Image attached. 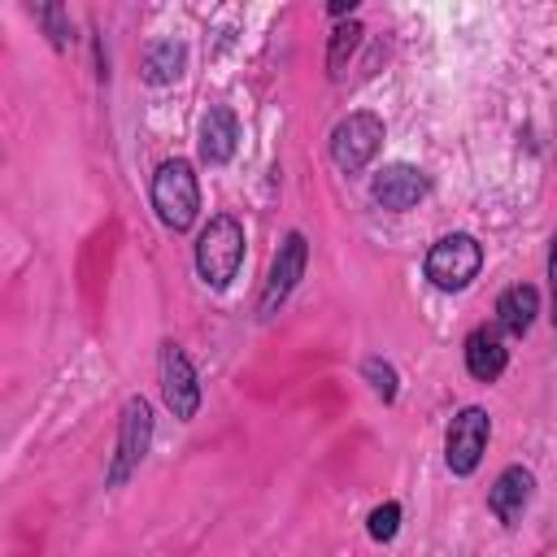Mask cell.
<instances>
[{"mask_svg": "<svg viewBox=\"0 0 557 557\" xmlns=\"http://www.w3.org/2000/svg\"><path fill=\"white\" fill-rule=\"evenodd\" d=\"M244 261V226L231 213H218L196 239V270L209 287H226Z\"/></svg>", "mask_w": 557, "mask_h": 557, "instance_id": "6da1fadb", "label": "cell"}, {"mask_svg": "<svg viewBox=\"0 0 557 557\" xmlns=\"http://www.w3.org/2000/svg\"><path fill=\"white\" fill-rule=\"evenodd\" d=\"M152 209L170 231H187L200 213V183L187 161H165L152 174Z\"/></svg>", "mask_w": 557, "mask_h": 557, "instance_id": "7a4b0ae2", "label": "cell"}, {"mask_svg": "<svg viewBox=\"0 0 557 557\" xmlns=\"http://www.w3.org/2000/svg\"><path fill=\"white\" fill-rule=\"evenodd\" d=\"M479 265H483V248H479V239L466 235V231H453V235L435 239L431 252H426V278H431L440 292H461V287H470L474 274H479Z\"/></svg>", "mask_w": 557, "mask_h": 557, "instance_id": "3957f363", "label": "cell"}, {"mask_svg": "<svg viewBox=\"0 0 557 557\" xmlns=\"http://www.w3.org/2000/svg\"><path fill=\"white\" fill-rule=\"evenodd\" d=\"M148 440H152V409H148L144 396H131V400L122 405L117 448H113V466H109V483H113V487L126 483V479L139 470V461H144V453H148Z\"/></svg>", "mask_w": 557, "mask_h": 557, "instance_id": "277c9868", "label": "cell"}, {"mask_svg": "<svg viewBox=\"0 0 557 557\" xmlns=\"http://www.w3.org/2000/svg\"><path fill=\"white\" fill-rule=\"evenodd\" d=\"M383 148V122L374 113H348L335 131H331V157L339 170L357 174L374 161V152Z\"/></svg>", "mask_w": 557, "mask_h": 557, "instance_id": "5b68a950", "label": "cell"}, {"mask_svg": "<svg viewBox=\"0 0 557 557\" xmlns=\"http://www.w3.org/2000/svg\"><path fill=\"white\" fill-rule=\"evenodd\" d=\"M487 435H492V422L479 405H466L453 422H448V435H444V461L453 474H470L487 448Z\"/></svg>", "mask_w": 557, "mask_h": 557, "instance_id": "8992f818", "label": "cell"}, {"mask_svg": "<svg viewBox=\"0 0 557 557\" xmlns=\"http://www.w3.org/2000/svg\"><path fill=\"white\" fill-rule=\"evenodd\" d=\"M157 370H161V396H165L170 413L174 418H191L200 409V383H196V370H191L187 352L178 344H161Z\"/></svg>", "mask_w": 557, "mask_h": 557, "instance_id": "52a82bcc", "label": "cell"}, {"mask_svg": "<svg viewBox=\"0 0 557 557\" xmlns=\"http://www.w3.org/2000/svg\"><path fill=\"white\" fill-rule=\"evenodd\" d=\"M305 261H309L305 235H300V231H292V235L278 244V252H274V265H270L265 292H261V313H274V309L292 296V287H296V283H300V274H305Z\"/></svg>", "mask_w": 557, "mask_h": 557, "instance_id": "ba28073f", "label": "cell"}, {"mask_svg": "<svg viewBox=\"0 0 557 557\" xmlns=\"http://www.w3.org/2000/svg\"><path fill=\"white\" fill-rule=\"evenodd\" d=\"M426 174L418 170V165H409V161H392V165H383L374 178H370V196L383 205V209H413L422 196H426Z\"/></svg>", "mask_w": 557, "mask_h": 557, "instance_id": "9c48e42d", "label": "cell"}, {"mask_svg": "<svg viewBox=\"0 0 557 557\" xmlns=\"http://www.w3.org/2000/svg\"><path fill=\"white\" fill-rule=\"evenodd\" d=\"M531 492H535V479H531V470H522V466H509V470H500V479L492 483V492H487V509L505 522V527H513L522 513H527V505H531Z\"/></svg>", "mask_w": 557, "mask_h": 557, "instance_id": "30bf717a", "label": "cell"}, {"mask_svg": "<svg viewBox=\"0 0 557 557\" xmlns=\"http://www.w3.org/2000/svg\"><path fill=\"white\" fill-rule=\"evenodd\" d=\"M235 139H239L235 113H231L226 104H213V109L200 117V157H205L209 165H222V161H231Z\"/></svg>", "mask_w": 557, "mask_h": 557, "instance_id": "8fae6325", "label": "cell"}, {"mask_svg": "<svg viewBox=\"0 0 557 557\" xmlns=\"http://www.w3.org/2000/svg\"><path fill=\"white\" fill-rule=\"evenodd\" d=\"M505 361H509V348L500 344V335H496L492 326H479V331H470V339H466V370H470L479 383H492V379H500Z\"/></svg>", "mask_w": 557, "mask_h": 557, "instance_id": "7c38bea8", "label": "cell"}, {"mask_svg": "<svg viewBox=\"0 0 557 557\" xmlns=\"http://www.w3.org/2000/svg\"><path fill=\"white\" fill-rule=\"evenodd\" d=\"M535 313H540V292H535L531 283H513V287H505L500 300H496V322H500L505 331H513V335H527L531 322H535Z\"/></svg>", "mask_w": 557, "mask_h": 557, "instance_id": "4fadbf2b", "label": "cell"}, {"mask_svg": "<svg viewBox=\"0 0 557 557\" xmlns=\"http://www.w3.org/2000/svg\"><path fill=\"white\" fill-rule=\"evenodd\" d=\"M183 61H187V48L174 44V39H157L148 52H144V78L148 83H174L183 74Z\"/></svg>", "mask_w": 557, "mask_h": 557, "instance_id": "5bb4252c", "label": "cell"}, {"mask_svg": "<svg viewBox=\"0 0 557 557\" xmlns=\"http://www.w3.org/2000/svg\"><path fill=\"white\" fill-rule=\"evenodd\" d=\"M357 39H361V22H348V26H335V30H331V48H326V74H331V78L344 74V65H348Z\"/></svg>", "mask_w": 557, "mask_h": 557, "instance_id": "9a60e30c", "label": "cell"}, {"mask_svg": "<svg viewBox=\"0 0 557 557\" xmlns=\"http://www.w3.org/2000/svg\"><path fill=\"white\" fill-rule=\"evenodd\" d=\"M366 379H370V387H374L383 400H392V396H396V370H392L387 361L370 357V361H366Z\"/></svg>", "mask_w": 557, "mask_h": 557, "instance_id": "2e32d148", "label": "cell"}, {"mask_svg": "<svg viewBox=\"0 0 557 557\" xmlns=\"http://www.w3.org/2000/svg\"><path fill=\"white\" fill-rule=\"evenodd\" d=\"M396 527H400V505H396V500H387V505H379V509L370 513V535H374V540H392Z\"/></svg>", "mask_w": 557, "mask_h": 557, "instance_id": "e0dca14e", "label": "cell"}, {"mask_svg": "<svg viewBox=\"0 0 557 557\" xmlns=\"http://www.w3.org/2000/svg\"><path fill=\"white\" fill-rule=\"evenodd\" d=\"M35 17L48 26V35H52V44H57V48H65V44H70V22H65V13H61L57 4H39V9H35Z\"/></svg>", "mask_w": 557, "mask_h": 557, "instance_id": "ac0fdd59", "label": "cell"}, {"mask_svg": "<svg viewBox=\"0 0 557 557\" xmlns=\"http://www.w3.org/2000/svg\"><path fill=\"white\" fill-rule=\"evenodd\" d=\"M548 292H553V322H557V235H553V248H548Z\"/></svg>", "mask_w": 557, "mask_h": 557, "instance_id": "d6986e66", "label": "cell"}]
</instances>
